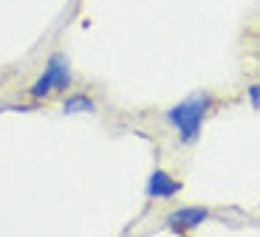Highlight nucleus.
Masks as SVG:
<instances>
[{
    "label": "nucleus",
    "mask_w": 260,
    "mask_h": 237,
    "mask_svg": "<svg viewBox=\"0 0 260 237\" xmlns=\"http://www.w3.org/2000/svg\"><path fill=\"white\" fill-rule=\"evenodd\" d=\"M181 192V184L176 178H170L164 170H156V173L147 178V195L156 200H167V198H176Z\"/></svg>",
    "instance_id": "nucleus-4"
},
{
    "label": "nucleus",
    "mask_w": 260,
    "mask_h": 237,
    "mask_svg": "<svg viewBox=\"0 0 260 237\" xmlns=\"http://www.w3.org/2000/svg\"><path fill=\"white\" fill-rule=\"evenodd\" d=\"M207 218H209V212L204 206H181V209L167 215V229L176 231V234H184V231L198 229Z\"/></svg>",
    "instance_id": "nucleus-3"
},
{
    "label": "nucleus",
    "mask_w": 260,
    "mask_h": 237,
    "mask_svg": "<svg viewBox=\"0 0 260 237\" xmlns=\"http://www.w3.org/2000/svg\"><path fill=\"white\" fill-rule=\"evenodd\" d=\"M209 105H212V96L209 93H192L184 102H178L173 110H167V122L178 130V139L184 144H192L201 133L204 116H207Z\"/></svg>",
    "instance_id": "nucleus-1"
},
{
    "label": "nucleus",
    "mask_w": 260,
    "mask_h": 237,
    "mask_svg": "<svg viewBox=\"0 0 260 237\" xmlns=\"http://www.w3.org/2000/svg\"><path fill=\"white\" fill-rule=\"evenodd\" d=\"M249 102L254 110H260V85H249Z\"/></svg>",
    "instance_id": "nucleus-6"
},
{
    "label": "nucleus",
    "mask_w": 260,
    "mask_h": 237,
    "mask_svg": "<svg viewBox=\"0 0 260 237\" xmlns=\"http://www.w3.org/2000/svg\"><path fill=\"white\" fill-rule=\"evenodd\" d=\"M71 88V62L65 54H51L48 57L46 71L40 74V79L28 88V96L31 99H43L54 90H68Z\"/></svg>",
    "instance_id": "nucleus-2"
},
{
    "label": "nucleus",
    "mask_w": 260,
    "mask_h": 237,
    "mask_svg": "<svg viewBox=\"0 0 260 237\" xmlns=\"http://www.w3.org/2000/svg\"><path fill=\"white\" fill-rule=\"evenodd\" d=\"M96 110V102L91 96H85V93H74V96L65 99L62 105V113L65 116H77V113H93Z\"/></svg>",
    "instance_id": "nucleus-5"
}]
</instances>
